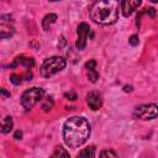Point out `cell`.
Returning a JSON list of instances; mask_svg holds the SVG:
<instances>
[{
	"instance_id": "6da1fadb",
	"label": "cell",
	"mask_w": 158,
	"mask_h": 158,
	"mask_svg": "<svg viewBox=\"0 0 158 158\" xmlns=\"http://www.w3.org/2000/svg\"><path fill=\"white\" fill-rule=\"evenodd\" d=\"M90 136V125L85 117L73 116L64 122L63 139L69 148H78Z\"/></svg>"
},
{
	"instance_id": "52a82bcc",
	"label": "cell",
	"mask_w": 158,
	"mask_h": 158,
	"mask_svg": "<svg viewBox=\"0 0 158 158\" xmlns=\"http://www.w3.org/2000/svg\"><path fill=\"white\" fill-rule=\"evenodd\" d=\"M142 4V0H121V11L125 17H128Z\"/></svg>"
},
{
	"instance_id": "7a4b0ae2",
	"label": "cell",
	"mask_w": 158,
	"mask_h": 158,
	"mask_svg": "<svg viewBox=\"0 0 158 158\" xmlns=\"http://www.w3.org/2000/svg\"><path fill=\"white\" fill-rule=\"evenodd\" d=\"M121 0H96L89 10L91 20L99 25H112L117 21Z\"/></svg>"
},
{
	"instance_id": "30bf717a",
	"label": "cell",
	"mask_w": 158,
	"mask_h": 158,
	"mask_svg": "<svg viewBox=\"0 0 158 158\" xmlns=\"http://www.w3.org/2000/svg\"><path fill=\"white\" fill-rule=\"evenodd\" d=\"M22 64L23 67H26L27 69H30V68H32L33 65H35V60H33V58H31V57H23V56H21V57H17L16 59H15V62L10 65L11 68H15L17 64Z\"/></svg>"
},
{
	"instance_id": "44dd1931",
	"label": "cell",
	"mask_w": 158,
	"mask_h": 158,
	"mask_svg": "<svg viewBox=\"0 0 158 158\" xmlns=\"http://www.w3.org/2000/svg\"><path fill=\"white\" fill-rule=\"evenodd\" d=\"M64 96L65 98H68V100H77V94L75 93H65L64 94Z\"/></svg>"
},
{
	"instance_id": "9a60e30c",
	"label": "cell",
	"mask_w": 158,
	"mask_h": 158,
	"mask_svg": "<svg viewBox=\"0 0 158 158\" xmlns=\"http://www.w3.org/2000/svg\"><path fill=\"white\" fill-rule=\"evenodd\" d=\"M52 156L53 157H69V153L63 147H57Z\"/></svg>"
},
{
	"instance_id": "4316f807",
	"label": "cell",
	"mask_w": 158,
	"mask_h": 158,
	"mask_svg": "<svg viewBox=\"0 0 158 158\" xmlns=\"http://www.w3.org/2000/svg\"><path fill=\"white\" fill-rule=\"evenodd\" d=\"M49 1H59V0H49Z\"/></svg>"
},
{
	"instance_id": "d4e9b609",
	"label": "cell",
	"mask_w": 158,
	"mask_h": 158,
	"mask_svg": "<svg viewBox=\"0 0 158 158\" xmlns=\"http://www.w3.org/2000/svg\"><path fill=\"white\" fill-rule=\"evenodd\" d=\"M123 90H125V91H131V90H132V86H131V85H128V86L125 85V86H123Z\"/></svg>"
},
{
	"instance_id": "cb8c5ba5",
	"label": "cell",
	"mask_w": 158,
	"mask_h": 158,
	"mask_svg": "<svg viewBox=\"0 0 158 158\" xmlns=\"http://www.w3.org/2000/svg\"><path fill=\"white\" fill-rule=\"evenodd\" d=\"M1 96L5 99V98H9L10 96V93H7L5 89H1Z\"/></svg>"
},
{
	"instance_id": "484cf974",
	"label": "cell",
	"mask_w": 158,
	"mask_h": 158,
	"mask_svg": "<svg viewBox=\"0 0 158 158\" xmlns=\"http://www.w3.org/2000/svg\"><path fill=\"white\" fill-rule=\"evenodd\" d=\"M151 2H158V0H149Z\"/></svg>"
},
{
	"instance_id": "5bb4252c",
	"label": "cell",
	"mask_w": 158,
	"mask_h": 158,
	"mask_svg": "<svg viewBox=\"0 0 158 158\" xmlns=\"http://www.w3.org/2000/svg\"><path fill=\"white\" fill-rule=\"evenodd\" d=\"M78 157H95V148L94 147H88L78 153Z\"/></svg>"
},
{
	"instance_id": "8992f818",
	"label": "cell",
	"mask_w": 158,
	"mask_h": 158,
	"mask_svg": "<svg viewBox=\"0 0 158 158\" xmlns=\"http://www.w3.org/2000/svg\"><path fill=\"white\" fill-rule=\"evenodd\" d=\"M77 33H78V40H77L75 47L78 49H84L85 46H86V41H88V37H89V33H90V26L86 22H80L78 25Z\"/></svg>"
},
{
	"instance_id": "8fae6325",
	"label": "cell",
	"mask_w": 158,
	"mask_h": 158,
	"mask_svg": "<svg viewBox=\"0 0 158 158\" xmlns=\"http://www.w3.org/2000/svg\"><path fill=\"white\" fill-rule=\"evenodd\" d=\"M14 32H15V28L9 23H5L4 21L1 22V25H0V37L1 38H7V37H11L12 35H14Z\"/></svg>"
},
{
	"instance_id": "9c48e42d",
	"label": "cell",
	"mask_w": 158,
	"mask_h": 158,
	"mask_svg": "<svg viewBox=\"0 0 158 158\" xmlns=\"http://www.w3.org/2000/svg\"><path fill=\"white\" fill-rule=\"evenodd\" d=\"M95 67H96V62L94 59L85 63V69L88 70V78L91 83H96V80L99 79V74L95 70Z\"/></svg>"
},
{
	"instance_id": "603a6c76",
	"label": "cell",
	"mask_w": 158,
	"mask_h": 158,
	"mask_svg": "<svg viewBox=\"0 0 158 158\" xmlns=\"http://www.w3.org/2000/svg\"><path fill=\"white\" fill-rule=\"evenodd\" d=\"M25 78H26V80H31V79H32V72L27 70V72L25 73Z\"/></svg>"
},
{
	"instance_id": "ba28073f",
	"label": "cell",
	"mask_w": 158,
	"mask_h": 158,
	"mask_svg": "<svg viewBox=\"0 0 158 158\" xmlns=\"http://www.w3.org/2000/svg\"><path fill=\"white\" fill-rule=\"evenodd\" d=\"M86 102H88V105H89V107H90L91 110L96 111V110H99V109L101 107V105H102L101 95H100L99 93H96V91H90V93H88V95H86Z\"/></svg>"
},
{
	"instance_id": "2e32d148",
	"label": "cell",
	"mask_w": 158,
	"mask_h": 158,
	"mask_svg": "<svg viewBox=\"0 0 158 158\" xmlns=\"http://www.w3.org/2000/svg\"><path fill=\"white\" fill-rule=\"evenodd\" d=\"M52 106H53V100H52L51 98H46V99L43 100L42 109H43L44 111H48V110H51V109H52Z\"/></svg>"
},
{
	"instance_id": "d6986e66",
	"label": "cell",
	"mask_w": 158,
	"mask_h": 158,
	"mask_svg": "<svg viewBox=\"0 0 158 158\" xmlns=\"http://www.w3.org/2000/svg\"><path fill=\"white\" fill-rule=\"evenodd\" d=\"M144 14H147L151 19H153L156 16V9L154 7H148V9H144Z\"/></svg>"
},
{
	"instance_id": "5b68a950",
	"label": "cell",
	"mask_w": 158,
	"mask_h": 158,
	"mask_svg": "<svg viewBox=\"0 0 158 158\" xmlns=\"http://www.w3.org/2000/svg\"><path fill=\"white\" fill-rule=\"evenodd\" d=\"M133 116L139 120H153V118L158 117V105L142 104L135 109Z\"/></svg>"
},
{
	"instance_id": "ffe728a7",
	"label": "cell",
	"mask_w": 158,
	"mask_h": 158,
	"mask_svg": "<svg viewBox=\"0 0 158 158\" xmlns=\"http://www.w3.org/2000/svg\"><path fill=\"white\" fill-rule=\"evenodd\" d=\"M100 156H101V157H116L117 154H116L115 152H112V151H102V152L100 153Z\"/></svg>"
},
{
	"instance_id": "7c38bea8",
	"label": "cell",
	"mask_w": 158,
	"mask_h": 158,
	"mask_svg": "<svg viewBox=\"0 0 158 158\" xmlns=\"http://www.w3.org/2000/svg\"><path fill=\"white\" fill-rule=\"evenodd\" d=\"M56 20H57V15L56 14H47L43 17V20H42V27H43V30L44 31H48L51 28V26L56 22Z\"/></svg>"
},
{
	"instance_id": "277c9868",
	"label": "cell",
	"mask_w": 158,
	"mask_h": 158,
	"mask_svg": "<svg viewBox=\"0 0 158 158\" xmlns=\"http://www.w3.org/2000/svg\"><path fill=\"white\" fill-rule=\"evenodd\" d=\"M44 96V90L42 88H30L21 95V105L26 111H30L38 101H41Z\"/></svg>"
},
{
	"instance_id": "3957f363",
	"label": "cell",
	"mask_w": 158,
	"mask_h": 158,
	"mask_svg": "<svg viewBox=\"0 0 158 158\" xmlns=\"http://www.w3.org/2000/svg\"><path fill=\"white\" fill-rule=\"evenodd\" d=\"M65 59L63 57H59V56H54V57H51V58H47L42 65H41V69H40V73L43 78H49L52 75H54L56 73L60 72L62 69L65 68Z\"/></svg>"
},
{
	"instance_id": "7402d4cb",
	"label": "cell",
	"mask_w": 158,
	"mask_h": 158,
	"mask_svg": "<svg viewBox=\"0 0 158 158\" xmlns=\"http://www.w3.org/2000/svg\"><path fill=\"white\" fill-rule=\"evenodd\" d=\"M21 137H22V132H21L20 130H17V131L15 132V135H14V138H15V139H21Z\"/></svg>"
},
{
	"instance_id": "e0dca14e",
	"label": "cell",
	"mask_w": 158,
	"mask_h": 158,
	"mask_svg": "<svg viewBox=\"0 0 158 158\" xmlns=\"http://www.w3.org/2000/svg\"><path fill=\"white\" fill-rule=\"evenodd\" d=\"M21 79H22V75H19V74H11L10 75V81L15 85H20L22 81Z\"/></svg>"
},
{
	"instance_id": "4fadbf2b",
	"label": "cell",
	"mask_w": 158,
	"mask_h": 158,
	"mask_svg": "<svg viewBox=\"0 0 158 158\" xmlns=\"http://www.w3.org/2000/svg\"><path fill=\"white\" fill-rule=\"evenodd\" d=\"M12 126H14V121H12V117L11 116H6L4 117L2 122H1V132L2 133H9L11 130H12Z\"/></svg>"
},
{
	"instance_id": "ac0fdd59",
	"label": "cell",
	"mask_w": 158,
	"mask_h": 158,
	"mask_svg": "<svg viewBox=\"0 0 158 158\" xmlns=\"http://www.w3.org/2000/svg\"><path fill=\"white\" fill-rule=\"evenodd\" d=\"M138 42H139V40H138V36H137V35H132V36L130 37V40H128V43H130L131 46H137Z\"/></svg>"
}]
</instances>
